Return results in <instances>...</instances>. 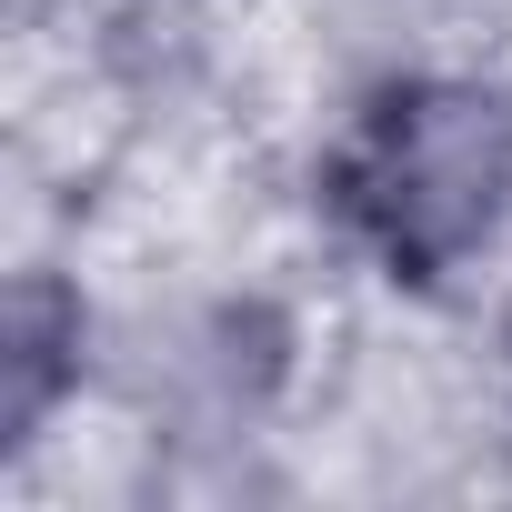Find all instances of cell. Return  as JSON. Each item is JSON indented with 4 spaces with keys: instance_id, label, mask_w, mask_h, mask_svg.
I'll list each match as a JSON object with an SVG mask.
<instances>
[{
    "instance_id": "obj_1",
    "label": "cell",
    "mask_w": 512,
    "mask_h": 512,
    "mask_svg": "<svg viewBox=\"0 0 512 512\" xmlns=\"http://www.w3.org/2000/svg\"><path fill=\"white\" fill-rule=\"evenodd\" d=\"M502 191H512V111L492 91H462V81L382 91L352 121V141L332 151L342 221L402 282L452 272L462 251L502 221Z\"/></svg>"
}]
</instances>
